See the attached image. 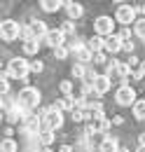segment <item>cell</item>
I'll list each match as a JSON object with an SVG mask.
<instances>
[{"label": "cell", "mask_w": 145, "mask_h": 152, "mask_svg": "<svg viewBox=\"0 0 145 152\" xmlns=\"http://www.w3.org/2000/svg\"><path fill=\"white\" fill-rule=\"evenodd\" d=\"M0 152H19V145L14 138H5L0 140Z\"/></svg>", "instance_id": "44dd1931"}, {"label": "cell", "mask_w": 145, "mask_h": 152, "mask_svg": "<svg viewBox=\"0 0 145 152\" xmlns=\"http://www.w3.org/2000/svg\"><path fill=\"white\" fill-rule=\"evenodd\" d=\"M127 63H129V68H133V66H138V63H141V58H136L133 54H131V56L127 58Z\"/></svg>", "instance_id": "d590c367"}, {"label": "cell", "mask_w": 145, "mask_h": 152, "mask_svg": "<svg viewBox=\"0 0 145 152\" xmlns=\"http://www.w3.org/2000/svg\"><path fill=\"white\" fill-rule=\"evenodd\" d=\"M0 113H2V98H0Z\"/></svg>", "instance_id": "bcb514c9"}, {"label": "cell", "mask_w": 145, "mask_h": 152, "mask_svg": "<svg viewBox=\"0 0 145 152\" xmlns=\"http://www.w3.org/2000/svg\"><path fill=\"white\" fill-rule=\"evenodd\" d=\"M91 129H94V133H103V136H108V131H110V119H108V117L94 119V122H91Z\"/></svg>", "instance_id": "5bb4252c"}, {"label": "cell", "mask_w": 145, "mask_h": 152, "mask_svg": "<svg viewBox=\"0 0 145 152\" xmlns=\"http://www.w3.org/2000/svg\"><path fill=\"white\" fill-rule=\"evenodd\" d=\"M59 89H61V94H63V96H72V82H70V80H63V82L59 84Z\"/></svg>", "instance_id": "f546056e"}, {"label": "cell", "mask_w": 145, "mask_h": 152, "mask_svg": "<svg viewBox=\"0 0 145 152\" xmlns=\"http://www.w3.org/2000/svg\"><path fill=\"white\" fill-rule=\"evenodd\" d=\"M91 87H94V91L101 96V94H108L110 87H112V80L108 75H96L94 77V82H91Z\"/></svg>", "instance_id": "30bf717a"}, {"label": "cell", "mask_w": 145, "mask_h": 152, "mask_svg": "<svg viewBox=\"0 0 145 152\" xmlns=\"http://www.w3.org/2000/svg\"><path fill=\"white\" fill-rule=\"evenodd\" d=\"M40 91H37L35 87H23L21 91L17 94V108L19 110H23V113H31V110H35L37 105H40Z\"/></svg>", "instance_id": "6da1fadb"}, {"label": "cell", "mask_w": 145, "mask_h": 152, "mask_svg": "<svg viewBox=\"0 0 145 152\" xmlns=\"http://www.w3.org/2000/svg\"><path fill=\"white\" fill-rule=\"evenodd\" d=\"M133 31L138 38H145V19H136L133 21Z\"/></svg>", "instance_id": "83f0119b"}, {"label": "cell", "mask_w": 145, "mask_h": 152, "mask_svg": "<svg viewBox=\"0 0 145 152\" xmlns=\"http://www.w3.org/2000/svg\"><path fill=\"white\" fill-rule=\"evenodd\" d=\"M63 7H66V12H68V19H70V21L80 19V17L84 14V10H82V5H80V2H63Z\"/></svg>", "instance_id": "4fadbf2b"}, {"label": "cell", "mask_w": 145, "mask_h": 152, "mask_svg": "<svg viewBox=\"0 0 145 152\" xmlns=\"http://www.w3.org/2000/svg\"><path fill=\"white\" fill-rule=\"evenodd\" d=\"M7 91H10V82L7 80H0V96H5Z\"/></svg>", "instance_id": "e575fe53"}, {"label": "cell", "mask_w": 145, "mask_h": 152, "mask_svg": "<svg viewBox=\"0 0 145 152\" xmlns=\"http://www.w3.org/2000/svg\"><path fill=\"white\" fill-rule=\"evenodd\" d=\"M0 68H2V61H0Z\"/></svg>", "instance_id": "7dc6e473"}, {"label": "cell", "mask_w": 145, "mask_h": 152, "mask_svg": "<svg viewBox=\"0 0 145 152\" xmlns=\"http://www.w3.org/2000/svg\"><path fill=\"white\" fill-rule=\"evenodd\" d=\"M84 47L89 49L91 54H96V52H103V38H101V35H94L91 40H87V42H84Z\"/></svg>", "instance_id": "2e32d148"}, {"label": "cell", "mask_w": 145, "mask_h": 152, "mask_svg": "<svg viewBox=\"0 0 145 152\" xmlns=\"http://www.w3.org/2000/svg\"><path fill=\"white\" fill-rule=\"evenodd\" d=\"M131 77H133V80H136V82H138V80H143V73H141V70H133V73H131Z\"/></svg>", "instance_id": "f35d334b"}, {"label": "cell", "mask_w": 145, "mask_h": 152, "mask_svg": "<svg viewBox=\"0 0 145 152\" xmlns=\"http://www.w3.org/2000/svg\"><path fill=\"white\" fill-rule=\"evenodd\" d=\"M115 101H117L119 105H133V103H136V91H133V87L122 84V87L115 91Z\"/></svg>", "instance_id": "5b68a950"}, {"label": "cell", "mask_w": 145, "mask_h": 152, "mask_svg": "<svg viewBox=\"0 0 145 152\" xmlns=\"http://www.w3.org/2000/svg\"><path fill=\"white\" fill-rule=\"evenodd\" d=\"M40 131H42V122L37 119L35 115H28V117L23 119V133L31 136V138H37Z\"/></svg>", "instance_id": "52a82bcc"}, {"label": "cell", "mask_w": 145, "mask_h": 152, "mask_svg": "<svg viewBox=\"0 0 145 152\" xmlns=\"http://www.w3.org/2000/svg\"><path fill=\"white\" fill-rule=\"evenodd\" d=\"M70 73H72V77H77V80H82V82H84V75H87V68H84L82 63H75Z\"/></svg>", "instance_id": "484cf974"}, {"label": "cell", "mask_w": 145, "mask_h": 152, "mask_svg": "<svg viewBox=\"0 0 145 152\" xmlns=\"http://www.w3.org/2000/svg\"><path fill=\"white\" fill-rule=\"evenodd\" d=\"M40 42H45L47 47L56 49V47H63V45H66V38H63V35H61V31L56 28V31H47V35L40 40Z\"/></svg>", "instance_id": "9c48e42d"}, {"label": "cell", "mask_w": 145, "mask_h": 152, "mask_svg": "<svg viewBox=\"0 0 145 152\" xmlns=\"http://www.w3.org/2000/svg\"><path fill=\"white\" fill-rule=\"evenodd\" d=\"M40 122H42V131H52L54 133L56 129L63 126V113L56 110V105H52V108H47V115H45Z\"/></svg>", "instance_id": "7a4b0ae2"}, {"label": "cell", "mask_w": 145, "mask_h": 152, "mask_svg": "<svg viewBox=\"0 0 145 152\" xmlns=\"http://www.w3.org/2000/svg\"><path fill=\"white\" fill-rule=\"evenodd\" d=\"M56 110H61V113H66V110H72L75 105H72V96H63V98H59L54 103Z\"/></svg>", "instance_id": "ffe728a7"}, {"label": "cell", "mask_w": 145, "mask_h": 152, "mask_svg": "<svg viewBox=\"0 0 145 152\" xmlns=\"http://www.w3.org/2000/svg\"><path fill=\"white\" fill-rule=\"evenodd\" d=\"M59 31H61V35H63V38H66V35H72V33H75V23L68 19V21H63V23H61V28H59Z\"/></svg>", "instance_id": "4316f807"}, {"label": "cell", "mask_w": 145, "mask_h": 152, "mask_svg": "<svg viewBox=\"0 0 145 152\" xmlns=\"http://www.w3.org/2000/svg\"><path fill=\"white\" fill-rule=\"evenodd\" d=\"M115 75L122 77V80H127V77L131 75V68H129L127 61H119V63H117V70H115Z\"/></svg>", "instance_id": "7402d4cb"}, {"label": "cell", "mask_w": 145, "mask_h": 152, "mask_svg": "<svg viewBox=\"0 0 145 152\" xmlns=\"http://www.w3.org/2000/svg\"><path fill=\"white\" fill-rule=\"evenodd\" d=\"M103 49L105 52H110V54H115V52H119L122 49V40H119V35H108V38H103Z\"/></svg>", "instance_id": "8fae6325"}, {"label": "cell", "mask_w": 145, "mask_h": 152, "mask_svg": "<svg viewBox=\"0 0 145 152\" xmlns=\"http://www.w3.org/2000/svg\"><path fill=\"white\" fill-rule=\"evenodd\" d=\"M28 66H31L33 73H42V70H45V63H42V61H33V63H28Z\"/></svg>", "instance_id": "836d02e7"}, {"label": "cell", "mask_w": 145, "mask_h": 152, "mask_svg": "<svg viewBox=\"0 0 145 152\" xmlns=\"http://www.w3.org/2000/svg\"><path fill=\"white\" fill-rule=\"evenodd\" d=\"M59 152H72V148H70V145H61V148H59Z\"/></svg>", "instance_id": "60d3db41"}, {"label": "cell", "mask_w": 145, "mask_h": 152, "mask_svg": "<svg viewBox=\"0 0 145 152\" xmlns=\"http://www.w3.org/2000/svg\"><path fill=\"white\" fill-rule=\"evenodd\" d=\"M40 45H42V42H40V40H28V42H23V54H28V56H33V54H37V52H40Z\"/></svg>", "instance_id": "d6986e66"}, {"label": "cell", "mask_w": 145, "mask_h": 152, "mask_svg": "<svg viewBox=\"0 0 145 152\" xmlns=\"http://www.w3.org/2000/svg\"><path fill=\"white\" fill-rule=\"evenodd\" d=\"M136 152H145V148H138V150H136Z\"/></svg>", "instance_id": "f6af8a7d"}, {"label": "cell", "mask_w": 145, "mask_h": 152, "mask_svg": "<svg viewBox=\"0 0 145 152\" xmlns=\"http://www.w3.org/2000/svg\"><path fill=\"white\" fill-rule=\"evenodd\" d=\"M19 28H21V23H17V21H12V19L0 21V38L5 40V42L17 40L19 38Z\"/></svg>", "instance_id": "277c9868"}, {"label": "cell", "mask_w": 145, "mask_h": 152, "mask_svg": "<svg viewBox=\"0 0 145 152\" xmlns=\"http://www.w3.org/2000/svg\"><path fill=\"white\" fill-rule=\"evenodd\" d=\"M122 49H124V52H129V54H133L136 42H131V40H122Z\"/></svg>", "instance_id": "d6a6232c"}, {"label": "cell", "mask_w": 145, "mask_h": 152, "mask_svg": "<svg viewBox=\"0 0 145 152\" xmlns=\"http://www.w3.org/2000/svg\"><path fill=\"white\" fill-rule=\"evenodd\" d=\"M37 143H40V145H45V148H49V145L54 143V133H52V131H40Z\"/></svg>", "instance_id": "603a6c76"}, {"label": "cell", "mask_w": 145, "mask_h": 152, "mask_svg": "<svg viewBox=\"0 0 145 152\" xmlns=\"http://www.w3.org/2000/svg\"><path fill=\"white\" fill-rule=\"evenodd\" d=\"M136 14H138V12H136V7H131V5H119V7H117L115 19L119 21V23H124V26H127V23H133V21H136Z\"/></svg>", "instance_id": "8992f818"}, {"label": "cell", "mask_w": 145, "mask_h": 152, "mask_svg": "<svg viewBox=\"0 0 145 152\" xmlns=\"http://www.w3.org/2000/svg\"><path fill=\"white\" fill-rule=\"evenodd\" d=\"M117 63H119V61H115V58H108V61H105V73H103V75H115V70H117Z\"/></svg>", "instance_id": "f1b7e54d"}, {"label": "cell", "mask_w": 145, "mask_h": 152, "mask_svg": "<svg viewBox=\"0 0 145 152\" xmlns=\"http://www.w3.org/2000/svg\"><path fill=\"white\" fill-rule=\"evenodd\" d=\"M133 117H136V119H141V122L145 119V98L133 103Z\"/></svg>", "instance_id": "cb8c5ba5"}, {"label": "cell", "mask_w": 145, "mask_h": 152, "mask_svg": "<svg viewBox=\"0 0 145 152\" xmlns=\"http://www.w3.org/2000/svg\"><path fill=\"white\" fill-rule=\"evenodd\" d=\"M119 40H131V31H129V28H124V31L119 33Z\"/></svg>", "instance_id": "74e56055"}, {"label": "cell", "mask_w": 145, "mask_h": 152, "mask_svg": "<svg viewBox=\"0 0 145 152\" xmlns=\"http://www.w3.org/2000/svg\"><path fill=\"white\" fill-rule=\"evenodd\" d=\"M7 73L10 77H17V80H26L28 73H31V66H28V61L26 58H10V63H7Z\"/></svg>", "instance_id": "3957f363"}, {"label": "cell", "mask_w": 145, "mask_h": 152, "mask_svg": "<svg viewBox=\"0 0 145 152\" xmlns=\"http://www.w3.org/2000/svg\"><path fill=\"white\" fill-rule=\"evenodd\" d=\"M136 12H141V14H143V19H145V5H141V7H136Z\"/></svg>", "instance_id": "b9f144b4"}, {"label": "cell", "mask_w": 145, "mask_h": 152, "mask_svg": "<svg viewBox=\"0 0 145 152\" xmlns=\"http://www.w3.org/2000/svg\"><path fill=\"white\" fill-rule=\"evenodd\" d=\"M141 73L145 75V61H141Z\"/></svg>", "instance_id": "7bdbcfd3"}, {"label": "cell", "mask_w": 145, "mask_h": 152, "mask_svg": "<svg viewBox=\"0 0 145 152\" xmlns=\"http://www.w3.org/2000/svg\"><path fill=\"white\" fill-rule=\"evenodd\" d=\"M110 124H117V126H119V124H124V117H122V115H115V117L110 119Z\"/></svg>", "instance_id": "8d00e7d4"}, {"label": "cell", "mask_w": 145, "mask_h": 152, "mask_svg": "<svg viewBox=\"0 0 145 152\" xmlns=\"http://www.w3.org/2000/svg\"><path fill=\"white\" fill-rule=\"evenodd\" d=\"M91 61H94V66H103L108 58H105V54H103V52H96V54L91 56Z\"/></svg>", "instance_id": "1f68e13d"}, {"label": "cell", "mask_w": 145, "mask_h": 152, "mask_svg": "<svg viewBox=\"0 0 145 152\" xmlns=\"http://www.w3.org/2000/svg\"><path fill=\"white\" fill-rule=\"evenodd\" d=\"M119 152H131V150H129V148H119Z\"/></svg>", "instance_id": "ee69618b"}, {"label": "cell", "mask_w": 145, "mask_h": 152, "mask_svg": "<svg viewBox=\"0 0 145 152\" xmlns=\"http://www.w3.org/2000/svg\"><path fill=\"white\" fill-rule=\"evenodd\" d=\"M40 7H42L45 12H59V10L63 7V0H42Z\"/></svg>", "instance_id": "ac0fdd59"}, {"label": "cell", "mask_w": 145, "mask_h": 152, "mask_svg": "<svg viewBox=\"0 0 145 152\" xmlns=\"http://www.w3.org/2000/svg\"><path fill=\"white\" fill-rule=\"evenodd\" d=\"M31 31H33V38L35 40H42L45 38V35H47V31H49V28H47V23H45V21H33V23H31Z\"/></svg>", "instance_id": "9a60e30c"}, {"label": "cell", "mask_w": 145, "mask_h": 152, "mask_svg": "<svg viewBox=\"0 0 145 152\" xmlns=\"http://www.w3.org/2000/svg\"><path fill=\"white\" fill-rule=\"evenodd\" d=\"M138 148H145V133H138Z\"/></svg>", "instance_id": "ab89813d"}, {"label": "cell", "mask_w": 145, "mask_h": 152, "mask_svg": "<svg viewBox=\"0 0 145 152\" xmlns=\"http://www.w3.org/2000/svg\"><path fill=\"white\" fill-rule=\"evenodd\" d=\"M19 40H21V42H28V40H33V31H31V26L21 23V28H19Z\"/></svg>", "instance_id": "d4e9b609"}, {"label": "cell", "mask_w": 145, "mask_h": 152, "mask_svg": "<svg viewBox=\"0 0 145 152\" xmlns=\"http://www.w3.org/2000/svg\"><path fill=\"white\" fill-rule=\"evenodd\" d=\"M98 152H119V143L115 136H105L103 143L98 145Z\"/></svg>", "instance_id": "7c38bea8"}, {"label": "cell", "mask_w": 145, "mask_h": 152, "mask_svg": "<svg viewBox=\"0 0 145 152\" xmlns=\"http://www.w3.org/2000/svg\"><path fill=\"white\" fill-rule=\"evenodd\" d=\"M72 54H75V61H80L82 66H84V63H89L91 56H94V54H91V52L87 49V47H84V45H82V47H77V49H75Z\"/></svg>", "instance_id": "e0dca14e"}, {"label": "cell", "mask_w": 145, "mask_h": 152, "mask_svg": "<svg viewBox=\"0 0 145 152\" xmlns=\"http://www.w3.org/2000/svg\"><path fill=\"white\" fill-rule=\"evenodd\" d=\"M94 31L103 38H108V35H112V31H115V23H112V19L110 17H98V19L94 21Z\"/></svg>", "instance_id": "ba28073f"}, {"label": "cell", "mask_w": 145, "mask_h": 152, "mask_svg": "<svg viewBox=\"0 0 145 152\" xmlns=\"http://www.w3.org/2000/svg\"><path fill=\"white\" fill-rule=\"evenodd\" d=\"M68 54H70V52H68V47H66V45H63V47H56V49H54V56L59 58V61H63Z\"/></svg>", "instance_id": "4dcf8cb0"}, {"label": "cell", "mask_w": 145, "mask_h": 152, "mask_svg": "<svg viewBox=\"0 0 145 152\" xmlns=\"http://www.w3.org/2000/svg\"><path fill=\"white\" fill-rule=\"evenodd\" d=\"M0 119H2V113H0Z\"/></svg>", "instance_id": "c3c4849f"}]
</instances>
